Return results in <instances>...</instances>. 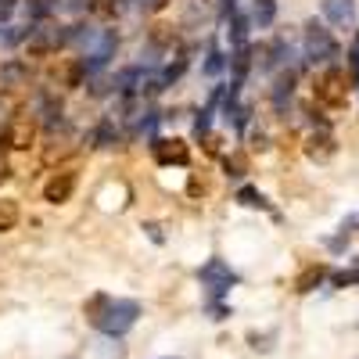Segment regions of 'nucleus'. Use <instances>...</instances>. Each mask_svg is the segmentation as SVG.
<instances>
[{"label":"nucleus","mask_w":359,"mask_h":359,"mask_svg":"<svg viewBox=\"0 0 359 359\" xmlns=\"http://www.w3.org/2000/svg\"><path fill=\"white\" fill-rule=\"evenodd\" d=\"M65 40H72L69 33H57V29H50V25H43V29H36L33 36H29V54L33 57H47V54H54L57 47H62Z\"/></svg>","instance_id":"nucleus-8"},{"label":"nucleus","mask_w":359,"mask_h":359,"mask_svg":"<svg viewBox=\"0 0 359 359\" xmlns=\"http://www.w3.org/2000/svg\"><path fill=\"white\" fill-rule=\"evenodd\" d=\"M165 359H176V355H165Z\"/></svg>","instance_id":"nucleus-24"},{"label":"nucleus","mask_w":359,"mask_h":359,"mask_svg":"<svg viewBox=\"0 0 359 359\" xmlns=\"http://www.w3.org/2000/svg\"><path fill=\"white\" fill-rule=\"evenodd\" d=\"M198 280H201V287H205V294H208V306H219V298L237 284V273H233L223 259H208V262L198 269Z\"/></svg>","instance_id":"nucleus-2"},{"label":"nucleus","mask_w":359,"mask_h":359,"mask_svg":"<svg viewBox=\"0 0 359 359\" xmlns=\"http://www.w3.org/2000/svg\"><path fill=\"white\" fill-rule=\"evenodd\" d=\"M72 194H76V172L72 169L54 172L47 184H43V201H50V205H65Z\"/></svg>","instance_id":"nucleus-7"},{"label":"nucleus","mask_w":359,"mask_h":359,"mask_svg":"<svg viewBox=\"0 0 359 359\" xmlns=\"http://www.w3.org/2000/svg\"><path fill=\"white\" fill-rule=\"evenodd\" d=\"M306 155L313 158V162H327L334 155V137L331 133H313L309 140H306Z\"/></svg>","instance_id":"nucleus-10"},{"label":"nucleus","mask_w":359,"mask_h":359,"mask_svg":"<svg viewBox=\"0 0 359 359\" xmlns=\"http://www.w3.org/2000/svg\"><path fill=\"white\" fill-rule=\"evenodd\" d=\"M306 57L313 65H327L338 57V43L331 36V29H323L320 22H309L306 25Z\"/></svg>","instance_id":"nucleus-4"},{"label":"nucleus","mask_w":359,"mask_h":359,"mask_svg":"<svg viewBox=\"0 0 359 359\" xmlns=\"http://www.w3.org/2000/svg\"><path fill=\"white\" fill-rule=\"evenodd\" d=\"M8 176H11V165H8V158H4V155H0V184H4Z\"/></svg>","instance_id":"nucleus-22"},{"label":"nucleus","mask_w":359,"mask_h":359,"mask_svg":"<svg viewBox=\"0 0 359 359\" xmlns=\"http://www.w3.org/2000/svg\"><path fill=\"white\" fill-rule=\"evenodd\" d=\"M291 90H294V72L284 69L277 76V83H273V104H277V111H284V101H291Z\"/></svg>","instance_id":"nucleus-13"},{"label":"nucleus","mask_w":359,"mask_h":359,"mask_svg":"<svg viewBox=\"0 0 359 359\" xmlns=\"http://www.w3.org/2000/svg\"><path fill=\"white\" fill-rule=\"evenodd\" d=\"M313 94L323 108H345L348 104V86H345V72L341 69H323Z\"/></svg>","instance_id":"nucleus-3"},{"label":"nucleus","mask_w":359,"mask_h":359,"mask_svg":"<svg viewBox=\"0 0 359 359\" xmlns=\"http://www.w3.org/2000/svg\"><path fill=\"white\" fill-rule=\"evenodd\" d=\"M348 284H359V259L352 269H341V273H334V287H348Z\"/></svg>","instance_id":"nucleus-17"},{"label":"nucleus","mask_w":359,"mask_h":359,"mask_svg":"<svg viewBox=\"0 0 359 359\" xmlns=\"http://www.w3.org/2000/svg\"><path fill=\"white\" fill-rule=\"evenodd\" d=\"M36 140V123H33V115H15L8 118V126L0 130V144L4 147H15V151H29Z\"/></svg>","instance_id":"nucleus-5"},{"label":"nucleus","mask_w":359,"mask_h":359,"mask_svg":"<svg viewBox=\"0 0 359 359\" xmlns=\"http://www.w3.org/2000/svg\"><path fill=\"white\" fill-rule=\"evenodd\" d=\"M273 15H277V0H255L252 18H255V25H259V29H266L269 22H273Z\"/></svg>","instance_id":"nucleus-14"},{"label":"nucleus","mask_w":359,"mask_h":359,"mask_svg":"<svg viewBox=\"0 0 359 359\" xmlns=\"http://www.w3.org/2000/svg\"><path fill=\"white\" fill-rule=\"evenodd\" d=\"M140 316V302L133 298H108V294H97L86 302V320L97 327L101 334L108 338H123L130 327L137 323Z\"/></svg>","instance_id":"nucleus-1"},{"label":"nucleus","mask_w":359,"mask_h":359,"mask_svg":"<svg viewBox=\"0 0 359 359\" xmlns=\"http://www.w3.org/2000/svg\"><path fill=\"white\" fill-rule=\"evenodd\" d=\"M226 172H230L233 180H241V176L248 172V155H245V151H233V155H226Z\"/></svg>","instance_id":"nucleus-15"},{"label":"nucleus","mask_w":359,"mask_h":359,"mask_svg":"<svg viewBox=\"0 0 359 359\" xmlns=\"http://www.w3.org/2000/svg\"><path fill=\"white\" fill-rule=\"evenodd\" d=\"M323 18L338 29L352 25L355 22V0H323Z\"/></svg>","instance_id":"nucleus-9"},{"label":"nucleus","mask_w":359,"mask_h":359,"mask_svg":"<svg viewBox=\"0 0 359 359\" xmlns=\"http://www.w3.org/2000/svg\"><path fill=\"white\" fill-rule=\"evenodd\" d=\"M233 4H237V0H223V8H226V11H230V8H233Z\"/></svg>","instance_id":"nucleus-23"},{"label":"nucleus","mask_w":359,"mask_h":359,"mask_svg":"<svg viewBox=\"0 0 359 359\" xmlns=\"http://www.w3.org/2000/svg\"><path fill=\"white\" fill-rule=\"evenodd\" d=\"M18 219H22V205H18V198H0V233L15 230Z\"/></svg>","instance_id":"nucleus-12"},{"label":"nucleus","mask_w":359,"mask_h":359,"mask_svg":"<svg viewBox=\"0 0 359 359\" xmlns=\"http://www.w3.org/2000/svg\"><path fill=\"white\" fill-rule=\"evenodd\" d=\"M15 11V0H0V18H8Z\"/></svg>","instance_id":"nucleus-21"},{"label":"nucleus","mask_w":359,"mask_h":359,"mask_svg":"<svg viewBox=\"0 0 359 359\" xmlns=\"http://www.w3.org/2000/svg\"><path fill=\"white\" fill-rule=\"evenodd\" d=\"M223 69V57H219V50H208V62H205V72L208 76H216Z\"/></svg>","instance_id":"nucleus-20"},{"label":"nucleus","mask_w":359,"mask_h":359,"mask_svg":"<svg viewBox=\"0 0 359 359\" xmlns=\"http://www.w3.org/2000/svg\"><path fill=\"white\" fill-rule=\"evenodd\" d=\"M237 201H241V205H252V208H262V205H266V198H262L259 191H252V187H245L241 194H237Z\"/></svg>","instance_id":"nucleus-18"},{"label":"nucleus","mask_w":359,"mask_h":359,"mask_svg":"<svg viewBox=\"0 0 359 359\" xmlns=\"http://www.w3.org/2000/svg\"><path fill=\"white\" fill-rule=\"evenodd\" d=\"M323 277H327V266H306L302 273L294 277V291H298V294H309L313 287L323 284Z\"/></svg>","instance_id":"nucleus-11"},{"label":"nucleus","mask_w":359,"mask_h":359,"mask_svg":"<svg viewBox=\"0 0 359 359\" xmlns=\"http://www.w3.org/2000/svg\"><path fill=\"white\" fill-rule=\"evenodd\" d=\"M151 155L158 165H187L191 162V147L176 137H158L151 140Z\"/></svg>","instance_id":"nucleus-6"},{"label":"nucleus","mask_w":359,"mask_h":359,"mask_svg":"<svg viewBox=\"0 0 359 359\" xmlns=\"http://www.w3.org/2000/svg\"><path fill=\"white\" fill-rule=\"evenodd\" d=\"M108 140H111V123L104 118V123L97 126V133H94V147H108Z\"/></svg>","instance_id":"nucleus-19"},{"label":"nucleus","mask_w":359,"mask_h":359,"mask_svg":"<svg viewBox=\"0 0 359 359\" xmlns=\"http://www.w3.org/2000/svg\"><path fill=\"white\" fill-rule=\"evenodd\" d=\"M348 76L359 86V25H355V36H352V47H348Z\"/></svg>","instance_id":"nucleus-16"}]
</instances>
